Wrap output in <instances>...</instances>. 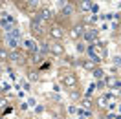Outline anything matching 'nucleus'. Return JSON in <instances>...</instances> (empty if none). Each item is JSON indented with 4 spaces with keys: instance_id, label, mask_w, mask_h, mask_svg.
Segmentation results:
<instances>
[{
    "instance_id": "obj_1",
    "label": "nucleus",
    "mask_w": 121,
    "mask_h": 119,
    "mask_svg": "<svg viewBox=\"0 0 121 119\" xmlns=\"http://www.w3.org/2000/svg\"><path fill=\"white\" fill-rule=\"evenodd\" d=\"M44 22L46 20H42L40 17L33 18V20H31V30L35 31V33H42V31H44Z\"/></svg>"
},
{
    "instance_id": "obj_2",
    "label": "nucleus",
    "mask_w": 121,
    "mask_h": 119,
    "mask_svg": "<svg viewBox=\"0 0 121 119\" xmlns=\"http://www.w3.org/2000/svg\"><path fill=\"white\" fill-rule=\"evenodd\" d=\"M62 82L68 86V88H73L77 84V79H75V75H72V73H66L64 75V79H62Z\"/></svg>"
},
{
    "instance_id": "obj_3",
    "label": "nucleus",
    "mask_w": 121,
    "mask_h": 119,
    "mask_svg": "<svg viewBox=\"0 0 121 119\" xmlns=\"http://www.w3.org/2000/svg\"><path fill=\"white\" fill-rule=\"evenodd\" d=\"M105 84L106 86H110V88H119V81H117V77H114V75H108L105 79Z\"/></svg>"
},
{
    "instance_id": "obj_4",
    "label": "nucleus",
    "mask_w": 121,
    "mask_h": 119,
    "mask_svg": "<svg viewBox=\"0 0 121 119\" xmlns=\"http://www.w3.org/2000/svg\"><path fill=\"white\" fill-rule=\"evenodd\" d=\"M50 35H52V37L55 38V40H60V38L64 37V31L60 30V28H57V26H55V28H52V31H50Z\"/></svg>"
},
{
    "instance_id": "obj_5",
    "label": "nucleus",
    "mask_w": 121,
    "mask_h": 119,
    "mask_svg": "<svg viewBox=\"0 0 121 119\" xmlns=\"http://www.w3.org/2000/svg\"><path fill=\"white\" fill-rule=\"evenodd\" d=\"M50 51H52L53 55H57V57H60V55L64 53V48H62L60 44H52V46H50Z\"/></svg>"
},
{
    "instance_id": "obj_6",
    "label": "nucleus",
    "mask_w": 121,
    "mask_h": 119,
    "mask_svg": "<svg viewBox=\"0 0 121 119\" xmlns=\"http://www.w3.org/2000/svg\"><path fill=\"white\" fill-rule=\"evenodd\" d=\"M22 44H24V48H26L28 51H31V53H37V44H35L33 40H24Z\"/></svg>"
},
{
    "instance_id": "obj_7",
    "label": "nucleus",
    "mask_w": 121,
    "mask_h": 119,
    "mask_svg": "<svg viewBox=\"0 0 121 119\" xmlns=\"http://www.w3.org/2000/svg\"><path fill=\"white\" fill-rule=\"evenodd\" d=\"M83 35V26H77V28H73V30L70 31V37L72 38H77V37H81Z\"/></svg>"
},
{
    "instance_id": "obj_8",
    "label": "nucleus",
    "mask_w": 121,
    "mask_h": 119,
    "mask_svg": "<svg viewBox=\"0 0 121 119\" xmlns=\"http://www.w3.org/2000/svg\"><path fill=\"white\" fill-rule=\"evenodd\" d=\"M73 11H75V8H73L72 4H64V8H62V15L64 17H70Z\"/></svg>"
},
{
    "instance_id": "obj_9",
    "label": "nucleus",
    "mask_w": 121,
    "mask_h": 119,
    "mask_svg": "<svg viewBox=\"0 0 121 119\" xmlns=\"http://www.w3.org/2000/svg\"><path fill=\"white\" fill-rule=\"evenodd\" d=\"M97 104H99V106H101V108H106V106H108V101H106L105 97H101V99H99V101H97Z\"/></svg>"
},
{
    "instance_id": "obj_10",
    "label": "nucleus",
    "mask_w": 121,
    "mask_h": 119,
    "mask_svg": "<svg viewBox=\"0 0 121 119\" xmlns=\"http://www.w3.org/2000/svg\"><path fill=\"white\" fill-rule=\"evenodd\" d=\"M81 9H84V11H90V9H92V2H83V4H81Z\"/></svg>"
},
{
    "instance_id": "obj_11",
    "label": "nucleus",
    "mask_w": 121,
    "mask_h": 119,
    "mask_svg": "<svg viewBox=\"0 0 121 119\" xmlns=\"http://www.w3.org/2000/svg\"><path fill=\"white\" fill-rule=\"evenodd\" d=\"M0 59H2V60H8L9 59V53L6 51V50H0Z\"/></svg>"
},
{
    "instance_id": "obj_12",
    "label": "nucleus",
    "mask_w": 121,
    "mask_h": 119,
    "mask_svg": "<svg viewBox=\"0 0 121 119\" xmlns=\"http://www.w3.org/2000/svg\"><path fill=\"white\" fill-rule=\"evenodd\" d=\"M83 66L86 70H94V62H83Z\"/></svg>"
},
{
    "instance_id": "obj_13",
    "label": "nucleus",
    "mask_w": 121,
    "mask_h": 119,
    "mask_svg": "<svg viewBox=\"0 0 121 119\" xmlns=\"http://www.w3.org/2000/svg\"><path fill=\"white\" fill-rule=\"evenodd\" d=\"M77 51H79V53L86 51V48H84V44H77Z\"/></svg>"
},
{
    "instance_id": "obj_14",
    "label": "nucleus",
    "mask_w": 121,
    "mask_h": 119,
    "mask_svg": "<svg viewBox=\"0 0 121 119\" xmlns=\"http://www.w3.org/2000/svg\"><path fill=\"white\" fill-rule=\"evenodd\" d=\"M94 75H95L97 79H101V77H103V72H101V70H94Z\"/></svg>"
},
{
    "instance_id": "obj_15",
    "label": "nucleus",
    "mask_w": 121,
    "mask_h": 119,
    "mask_svg": "<svg viewBox=\"0 0 121 119\" xmlns=\"http://www.w3.org/2000/svg\"><path fill=\"white\" fill-rule=\"evenodd\" d=\"M8 106V101L6 99H0V108H6Z\"/></svg>"
},
{
    "instance_id": "obj_16",
    "label": "nucleus",
    "mask_w": 121,
    "mask_h": 119,
    "mask_svg": "<svg viewBox=\"0 0 121 119\" xmlns=\"http://www.w3.org/2000/svg\"><path fill=\"white\" fill-rule=\"evenodd\" d=\"M72 99H79V94H77V92H72Z\"/></svg>"
},
{
    "instance_id": "obj_17",
    "label": "nucleus",
    "mask_w": 121,
    "mask_h": 119,
    "mask_svg": "<svg viewBox=\"0 0 121 119\" xmlns=\"http://www.w3.org/2000/svg\"><path fill=\"white\" fill-rule=\"evenodd\" d=\"M52 99H53V101H60V97L57 95V94H53V95H52Z\"/></svg>"
},
{
    "instance_id": "obj_18",
    "label": "nucleus",
    "mask_w": 121,
    "mask_h": 119,
    "mask_svg": "<svg viewBox=\"0 0 121 119\" xmlns=\"http://www.w3.org/2000/svg\"><path fill=\"white\" fill-rule=\"evenodd\" d=\"M114 62H116L117 66H121V59H119V57H116V59H114Z\"/></svg>"
},
{
    "instance_id": "obj_19",
    "label": "nucleus",
    "mask_w": 121,
    "mask_h": 119,
    "mask_svg": "<svg viewBox=\"0 0 121 119\" xmlns=\"http://www.w3.org/2000/svg\"><path fill=\"white\" fill-rule=\"evenodd\" d=\"M114 119H121V115H117V117H114Z\"/></svg>"
},
{
    "instance_id": "obj_20",
    "label": "nucleus",
    "mask_w": 121,
    "mask_h": 119,
    "mask_svg": "<svg viewBox=\"0 0 121 119\" xmlns=\"http://www.w3.org/2000/svg\"><path fill=\"white\" fill-rule=\"evenodd\" d=\"M0 94H2V90H0Z\"/></svg>"
},
{
    "instance_id": "obj_21",
    "label": "nucleus",
    "mask_w": 121,
    "mask_h": 119,
    "mask_svg": "<svg viewBox=\"0 0 121 119\" xmlns=\"http://www.w3.org/2000/svg\"><path fill=\"white\" fill-rule=\"evenodd\" d=\"M0 119H2V117H0Z\"/></svg>"
}]
</instances>
